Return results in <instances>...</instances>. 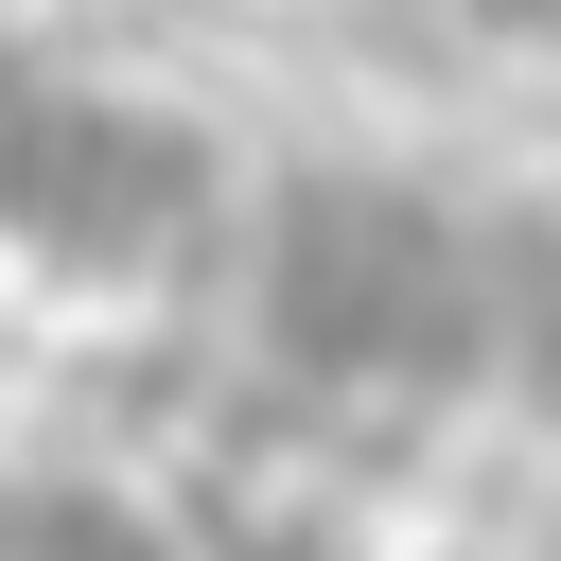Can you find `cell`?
I'll return each instance as SVG.
<instances>
[{"label": "cell", "instance_id": "cell-1", "mask_svg": "<svg viewBox=\"0 0 561 561\" xmlns=\"http://www.w3.org/2000/svg\"><path fill=\"white\" fill-rule=\"evenodd\" d=\"M175 228H193V140L175 123H140L105 88H0V245L123 280Z\"/></svg>", "mask_w": 561, "mask_h": 561}, {"label": "cell", "instance_id": "cell-2", "mask_svg": "<svg viewBox=\"0 0 561 561\" xmlns=\"http://www.w3.org/2000/svg\"><path fill=\"white\" fill-rule=\"evenodd\" d=\"M0 561H175L105 473H0Z\"/></svg>", "mask_w": 561, "mask_h": 561}]
</instances>
